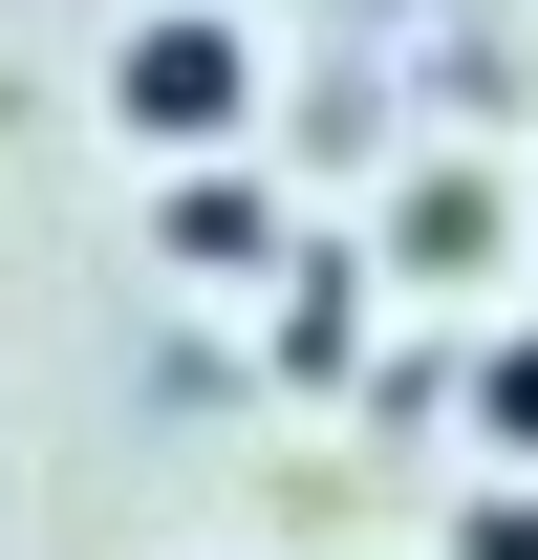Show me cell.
<instances>
[{"mask_svg":"<svg viewBox=\"0 0 538 560\" xmlns=\"http://www.w3.org/2000/svg\"><path fill=\"white\" fill-rule=\"evenodd\" d=\"M302 302H280V366L324 388V366H366V259H280Z\"/></svg>","mask_w":538,"mask_h":560,"instance_id":"obj_3","label":"cell"},{"mask_svg":"<svg viewBox=\"0 0 538 560\" xmlns=\"http://www.w3.org/2000/svg\"><path fill=\"white\" fill-rule=\"evenodd\" d=\"M108 130H130V151H173V173H215V151L259 130V44H237L215 0H151L130 44H108Z\"/></svg>","mask_w":538,"mask_h":560,"instance_id":"obj_1","label":"cell"},{"mask_svg":"<svg viewBox=\"0 0 538 560\" xmlns=\"http://www.w3.org/2000/svg\"><path fill=\"white\" fill-rule=\"evenodd\" d=\"M473 431H495V475H538V324L473 346Z\"/></svg>","mask_w":538,"mask_h":560,"instance_id":"obj_4","label":"cell"},{"mask_svg":"<svg viewBox=\"0 0 538 560\" xmlns=\"http://www.w3.org/2000/svg\"><path fill=\"white\" fill-rule=\"evenodd\" d=\"M151 259H173V280H280V195L215 151V173H173V195H151Z\"/></svg>","mask_w":538,"mask_h":560,"instance_id":"obj_2","label":"cell"},{"mask_svg":"<svg viewBox=\"0 0 538 560\" xmlns=\"http://www.w3.org/2000/svg\"><path fill=\"white\" fill-rule=\"evenodd\" d=\"M453 560H538V475H495V495H473V517H453Z\"/></svg>","mask_w":538,"mask_h":560,"instance_id":"obj_5","label":"cell"}]
</instances>
